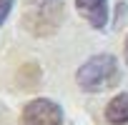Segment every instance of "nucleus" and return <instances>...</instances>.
I'll return each mask as SVG.
<instances>
[{"mask_svg":"<svg viewBox=\"0 0 128 125\" xmlns=\"http://www.w3.org/2000/svg\"><path fill=\"white\" fill-rule=\"evenodd\" d=\"M76 83L86 93H103L120 83V65L110 53H98L88 58L76 73Z\"/></svg>","mask_w":128,"mask_h":125,"instance_id":"obj_1","label":"nucleus"},{"mask_svg":"<svg viewBox=\"0 0 128 125\" xmlns=\"http://www.w3.org/2000/svg\"><path fill=\"white\" fill-rule=\"evenodd\" d=\"M66 18V3L63 0H28L23 13V28L33 38H50L58 33Z\"/></svg>","mask_w":128,"mask_h":125,"instance_id":"obj_2","label":"nucleus"},{"mask_svg":"<svg viewBox=\"0 0 128 125\" xmlns=\"http://www.w3.org/2000/svg\"><path fill=\"white\" fill-rule=\"evenodd\" d=\"M63 108L50 98H33L23 113L20 125H63Z\"/></svg>","mask_w":128,"mask_h":125,"instance_id":"obj_3","label":"nucleus"},{"mask_svg":"<svg viewBox=\"0 0 128 125\" xmlns=\"http://www.w3.org/2000/svg\"><path fill=\"white\" fill-rule=\"evenodd\" d=\"M76 10L93 30H103L108 25V0H76Z\"/></svg>","mask_w":128,"mask_h":125,"instance_id":"obj_4","label":"nucleus"},{"mask_svg":"<svg viewBox=\"0 0 128 125\" xmlns=\"http://www.w3.org/2000/svg\"><path fill=\"white\" fill-rule=\"evenodd\" d=\"M106 120L110 125H128V95H116L106 108Z\"/></svg>","mask_w":128,"mask_h":125,"instance_id":"obj_5","label":"nucleus"},{"mask_svg":"<svg viewBox=\"0 0 128 125\" xmlns=\"http://www.w3.org/2000/svg\"><path fill=\"white\" fill-rule=\"evenodd\" d=\"M13 5H15V0H0V28H3V23L10 18Z\"/></svg>","mask_w":128,"mask_h":125,"instance_id":"obj_6","label":"nucleus"},{"mask_svg":"<svg viewBox=\"0 0 128 125\" xmlns=\"http://www.w3.org/2000/svg\"><path fill=\"white\" fill-rule=\"evenodd\" d=\"M123 60H126V65H128V35H126V43H123Z\"/></svg>","mask_w":128,"mask_h":125,"instance_id":"obj_7","label":"nucleus"}]
</instances>
